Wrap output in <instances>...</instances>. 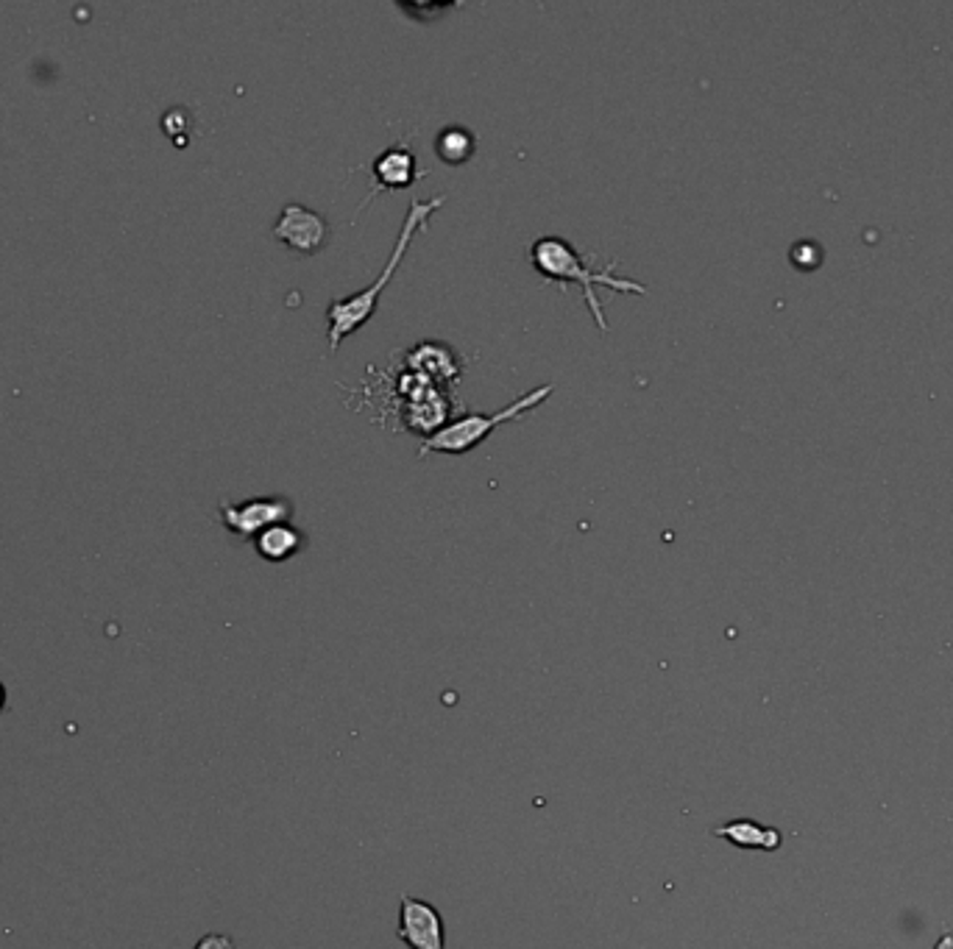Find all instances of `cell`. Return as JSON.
<instances>
[{
  "instance_id": "6da1fadb",
  "label": "cell",
  "mask_w": 953,
  "mask_h": 949,
  "mask_svg": "<svg viewBox=\"0 0 953 949\" xmlns=\"http://www.w3.org/2000/svg\"><path fill=\"white\" fill-rule=\"evenodd\" d=\"M530 265L541 279L552 281V285H578L580 290H583L585 303H589L591 309V318H594V323L600 327V332H608V321H605L603 301L597 298V287H608V290L614 292L647 296V287H644L642 281H633L614 274L616 259H611V265H605V268H591L583 254H580L566 237H558V234H547V237H539L530 245Z\"/></svg>"
},
{
  "instance_id": "7a4b0ae2",
  "label": "cell",
  "mask_w": 953,
  "mask_h": 949,
  "mask_svg": "<svg viewBox=\"0 0 953 949\" xmlns=\"http://www.w3.org/2000/svg\"><path fill=\"white\" fill-rule=\"evenodd\" d=\"M444 204H446L444 193L435 195V199H430V201L410 199L407 215H404V223H402V232H399V239H396V245H393L391 257H388L385 268H382V274L377 276L374 285H369L366 290H360V292H351V296H346V298H335V301L329 303V309H327V314H329V351L338 349V345L343 343V340L349 338L354 329H360L363 323L371 321V314L377 312V303H380L382 290H385V287L391 285L393 276H396L399 265H402L404 254H407L410 245H413L415 234H422L424 228H427L430 217H433Z\"/></svg>"
},
{
  "instance_id": "3957f363",
  "label": "cell",
  "mask_w": 953,
  "mask_h": 949,
  "mask_svg": "<svg viewBox=\"0 0 953 949\" xmlns=\"http://www.w3.org/2000/svg\"><path fill=\"white\" fill-rule=\"evenodd\" d=\"M555 385H541L527 391L525 396L513 398L508 407L497 409V413H468L463 418L449 420L441 429L430 431L427 437L419 446V457L427 455H466V451L477 449L494 429H499L508 420L521 418L525 413L536 409L539 404H544L552 396Z\"/></svg>"
},
{
  "instance_id": "277c9868",
  "label": "cell",
  "mask_w": 953,
  "mask_h": 949,
  "mask_svg": "<svg viewBox=\"0 0 953 949\" xmlns=\"http://www.w3.org/2000/svg\"><path fill=\"white\" fill-rule=\"evenodd\" d=\"M296 513V504L285 495H260V499L246 501H221L218 515H221L223 526L241 541H254L260 532H265L274 524H285Z\"/></svg>"
},
{
  "instance_id": "5b68a950",
  "label": "cell",
  "mask_w": 953,
  "mask_h": 949,
  "mask_svg": "<svg viewBox=\"0 0 953 949\" xmlns=\"http://www.w3.org/2000/svg\"><path fill=\"white\" fill-rule=\"evenodd\" d=\"M271 237L279 239L282 245L301 254V257H313L318 250H324L329 239V221L321 212L310 210V206L299 204V201H287L282 206L279 217H276Z\"/></svg>"
},
{
  "instance_id": "8992f818",
  "label": "cell",
  "mask_w": 953,
  "mask_h": 949,
  "mask_svg": "<svg viewBox=\"0 0 953 949\" xmlns=\"http://www.w3.org/2000/svg\"><path fill=\"white\" fill-rule=\"evenodd\" d=\"M396 938L407 949H446L444 916L433 903L402 894Z\"/></svg>"
},
{
  "instance_id": "52a82bcc",
  "label": "cell",
  "mask_w": 953,
  "mask_h": 949,
  "mask_svg": "<svg viewBox=\"0 0 953 949\" xmlns=\"http://www.w3.org/2000/svg\"><path fill=\"white\" fill-rule=\"evenodd\" d=\"M422 173L424 170H419V157H415V151H413V146H410V142H396V146L385 148V151H382L380 157L371 162L374 186H371V193L366 195L363 204L357 206L354 221H357V215H360V212H363L366 206H369L371 201L377 199V195L385 193V190H402V186H410Z\"/></svg>"
},
{
  "instance_id": "ba28073f",
  "label": "cell",
  "mask_w": 953,
  "mask_h": 949,
  "mask_svg": "<svg viewBox=\"0 0 953 949\" xmlns=\"http://www.w3.org/2000/svg\"><path fill=\"white\" fill-rule=\"evenodd\" d=\"M252 543L263 559H268V563H285V559H290L293 554H299L301 548H305V530L285 521V524H274L265 532H260Z\"/></svg>"
},
{
  "instance_id": "9c48e42d",
  "label": "cell",
  "mask_w": 953,
  "mask_h": 949,
  "mask_svg": "<svg viewBox=\"0 0 953 949\" xmlns=\"http://www.w3.org/2000/svg\"><path fill=\"white\" fill-rule=\"evenodd\" d=\"M711 835L731 841V844L739 846V850H775V846L781 844L779 830L761 828V824H755V821H744V819L720 824V828L711 830Z\"/></svg>"
},
{
  "instance_id": "30bf717a",
  "label": "cell",
  "mask_w": 953,
  "mask_h": 949,
  "mask_svg": "<svg viewBox=\"0 0 953 949\" xmlns=\"http://www.w3.org/2000/svg\"><path fill=\"white\" fill-rule=\"evenodd\" d=\"M477 137L463 126H446L435 137V153L444 164H466L474 157Z\"/></svg>"
},
{
  "instance_id": "8fae6325",
  "label": "cell",
  "mask_w": 953,
  "mask_h": 949,
  "mask_svg": "<svg viewBox=\"0 0 953 949\" xmlns=\"http://www.w3.org/2000/svg\"><path fill=\"white\" fill-rule=\"evenodd\" d=\"M193 949H234V938L226 932H207L195 941Z\"/></svg>"
},
{
  "instance_id": "7c38bea8",
  "label": "cell",
  "mask_w": 953,
  "mask_h": 949,
  "mask_svg": "<svg viewBox=\"0 0 953 949\" xmlns=\"http://www.w3.org/2000/svg\"><path fill=\"white\" fill-rule=\"evenodd\" d=\"M3 705H7V687L0 682V711H3Z\"/></svg>"
}]
</instances>
